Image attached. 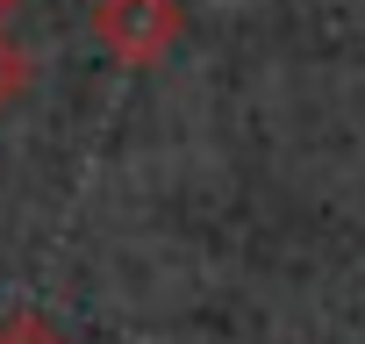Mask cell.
<instances>
[{
    "mask_svg": "<svg viewBox=\"0 0 365 344\" xmlns=\"http://www.w3.org/2000/svg\"><path fill=\"white\" fill-rule=\"evenodd\" d=\"M0 344H72L43 308H15V315H0Z\"/></svg>",
    "mask_w": 365,
    "mask_h": 344,
    "instance_id": "cell-2",
    "label": "cell"
},
{
    "mask_svg": "<svg viewBox=\"0 0 365 344\" xmlns=\"http://www.w3.org/2000/svg\"><path fill=\"white\" fill-rule=\"evenodd\" d=\"M15 8H22V0H0V29H8V15H15Z\"/></svg>",
    "mask_w": 365,
    "mask_h": 344,
    "instance_id": "cell-4",
    "label": "cell"
},
{
    "mask_svg": "<svg viewBox=\"0 0 365 344\" xmlns=\"http://www.w3.org/2000/svg\"><path fill=\"white\" fill-rule=\"evenodd\" d=\"M93 36L115 65L158 72L187 36V8L179 0H93Z\"/></svg>",
    "mask_w": 365,
    "mask_h": 344,
    "instance_id": "cell-1",
    "label": "cell"
},
{
    "mask_svg": "<svg viewBox=\"0 0 365 344\" xmlns=\"http://www.w3.org/2000/svg\"><path fill=\"white\" fill-rule=\"evenodd\" d=\"M22 86H29V51H22L8 29H0V115L22 101Z\"/></svg>",
    "mask_w": 365,
    "mask_h": 344,
    "instance_id": "cell-3",
    "label": "cell"
}]
</instances>
